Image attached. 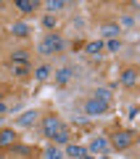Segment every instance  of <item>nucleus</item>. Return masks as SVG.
Returning <instances> with one entry per match:
<instances>
[{
    "label": "nucleus",
    "instance_id": "obj_1",
    "mask_svg": "<svg viewBox=\"0 0 140 159\" xmlns=\"http://www.w3.org/2000/svg\"><path fill=\"white\" fill-rule=\"evenodd\" d=\"M63 48V40L58 37V34H45L42 40H40V45H37V53H42V56H53V53H58Z\"/></svg>",
    "mask_w": 140,
    "mask_h": 159
},
{
    "label": "nucleus",
    "instance_id": "obj_2",
    "mask_svg": "<svg viewBox=\"0 0 140 159\" xmlns=\"http://www.w3.org/2000/svg\"><path fill=\"white\" fill-rule=\"evenodd\" d=\"M132 141H135V133H129V130H119V133L111 135V146L116 148V151H124Z\"/></svg>",
    "mask_w": 140,
    "mask_h": 159
},
{
    "label": "nucleus",
    "instance_id": "obj_3",
    "mask_svg": "<svg viewBox=\"0 0 140 159\" xmlns=\"http://www.w3.org/2000/svg\"><path fill=\"white\" fill-rule=\"evenodd\" d=\"M61 119L56 117V114H48V117H42V133H45V138H50L53 141V135H56L58 130H61Z\"/></svg>",
    "mask_w": 140,
    "mask_h": 159
},
{
    "label": "nucleus",
    "instance_id": "obj_4",
    "mask_svg": "<svg viewBox=\"0 0 140 159\" xmlns=\"http://www.w3.org/2000/svg\"><path fill=\"white\" fill-rule=\"evenodd\" d=\"M106 109H108V101H103V98H98V96L87 98V103H85V111H87L90 117H98V114H106Z\"/></svg>",
    "mask_w": 140,
    "mask_h": 159
},
{
    "label": "nucleus",
    "instance_id": "obj_5",
    "mask_svg": "<svg viewBox=\"0 0 140 159\" xmlns=\"http://www.w3.org/2000/svg\"><path fill=\"white\" fill-rule=\"evenodd\" d=\"M16 143H19V135L13 130H8V127L0 130V148H13Z\"/></svg>",
    "mask_w": 140,
    "mask_h": 159
},
{
    "label": "nucleus",
    "instance_id": "obj_6",
    "mask_svg": "<svg viewBox=\"0 0 140 159\" xmlns=\"http://www.w3.org/2000/svg\"><path fill=\"white\" fill-rule=\"evenodd\" d=\"M122 85L124 88H135L138 85V69H124L122 72Z\"/></svg>",
    "mask_w": 140,
    "mask_h": 159
},
{
    "label": "nucleus",
    "instance_id": "obj_7",
    "mask_svg": "<svg viewBox=\"0 0 140 159\" xmlns=\"http://www.w3.org/2000/svg\"><path fill=\"white\" fill-rule=\"evenodd\" d=\"M106 148H108L106 138H93V141H90V151L93 154H106Z\"/></svg>",
    "mask_w": 140,
    "mask_h": 159
},
{
    "label": "nucleus",
    "instance_id": "obj_8",
    "mask_svg": "<svg viewBox=\"0 0 140 159\" xmlns=\"http://www.w3.org/2000/svg\"><path fill=\"white\" fill-rule=\"evenodd\" d=\"M34 122H37V111H24L21 117H19V125L21 127H32Z\"/></svg>",
    "mask_w": 140,
    "mask_h": 159
},
{
    "label": "nucleus",
    "instance_id": "obj_9",
    "mask_svg": "<svg viewBox=\"0 0 140 159\" xmlns=\"http://www.w3.org/2000/svg\"><path fill=\"white\" fill-rule=\"evenodd\" d=\"M66 154H69V157H74V159H79L82 154H87V148L79 146V143H69V146H66Z\"/></svg>",
    "mask_w": 140,
    "mask_h": 159
},
{
    "label": "nucleus",
    "instance_id": "obj_10",
    "mask_svg": "<svg viewBox=\"0 0 140 159\" xmlns=\"http://www.w3.org/2000/svg\"><path fill=\"white\" fill-rule=\"evenodd\" d=\"M16 8H19L21 13H34L37 3H34V0H19V3H16Z\"/></svg>",
    "mask_w": 140,
    "mask_h": 159
},
{
    "label": "nucleus",
    "instance_id": "obj_11",
    "mask_svg": "<svg viewBox=\"0 0 140 159\" xmlns=\"http://www.w3.org/2000/svg\"><path fill=\"white\" fill-rule=\"evenodd\" d=\"M85 51H87V56H98V53L103 51V43H101V40H93V43L85 45Z\"/></svg>",
    "mask_w": 140,
    "mask_h": 159
},
{
    "label": "nucleus",
    "instance_id": "obj_12",
    "mask_svg": "<svg viewBox=\"0 0 140 159\" xmlns=\"http://www.w3.org/2000/svg\"><path fill=\"white\" fill-rule=\"evenodd\" d=\"M69 80H72V69H58L56 72V82L58 85H66Z\"/></svg>",
    "mask_w": 140,
    "mask_h": 159
},
{
    "label": "nucleus",
    "instance_id": "obj_13",
    "mask_svg": "<svg viewBox=\"0 0 140 159\" xmlns=\"http://www.w3.org/2000/svg\"><path fill=\"white\" fill-rule=\"evenodd\" d=\"M11 72L16 74V77H27V74H29V66H27V64H11Z\"/></svg>",
    "mask_w": 140,
    "mask_h": 159
},
{
    "label": "nucleus",
    "instance_id": "obj_14",
    "mask_svg": "<svg viewBox=\"0 0 140 159\" xmlns=\"http://www.w3.org/2000/svg\"><path fill=\"white\" fill-rule=\"evenodd\" d=\"M11 32L16 34V37H24V34L29 32V27H27V24H21V21H19V24H13V27H11Z\"/></svg>",
    "mask_w": 140,
    "mask_h": 159
},
{
    "label": "nucleus",
    "instance_id": "obj_15",
    "mask_svg": "<svg viewBox=\"0 0 140 159\" xmlns=\"http://www.w3.org/2000/svg\"><path fill=\"white\" fill-rule=\"evenodd\" d=\"M27 61H29L27 51H13V64H27Z\"/></svg>",
    "mask_w": 140,
    "mask_h": 159
},
{
    "label": "nucleus",
    "instance_id": "obj_16",
    "mask_svg": "<svg viewBox=\"0 0 140 159\" xmlns=\"http://www.w3.org/2000/svg\"><path fill=\"white\" fill-rule=\"evenodd\" d=\"M53 141H56V143H69V130H66V127H61V130L53 135Z\"/></svg>",
    "mask_w": 140,
    "mask_h": 159
},
{
    "label": "nucleus",
    "instance_id": "obj_17",
    "mask_svg": "<svg viewBox=\"0 0 140 159\" xmlns=\"http://www.w3.org/2000/svg\"><path fill=\"white\" fill-rule=\"evenodd\" d=\"M34 77H37V80H48V77H50V69H48V66H37V69H34Z\"/></svg>",
    "mask_w": 140,
    "mask_h": 159
},
{
    "label": "nucleus",
    "instance_id": "obj_18",
    "mask_svg": "<svg viewBox=\"0 0 140 159\" xmlns=\"http://www.w3.org/2000/svg\"><path fill=\"white\" fill-rule=\"evenodd\" d=\"M45 159H61V151H58L56 146H50L48 151H45Z\"/></svg>",
    "mask_w": 140,
    "mask_h": 159
},
{
    "label": "nucleus",
    "instance_id": "obj_19",
    "mask_svg": "<svg viewBox=\"0 0 140 159\" xmlns=\"http://www.w3.org/2000/svg\"><path fill=\"white\" fill-rule=\"evenodd\" d=\"M63 6H66L63 0H50V3H48V8H50V11H61Z\"/></svg>",
    "mask_w": 140,
    "mask_h": 159
},
{
    "label": "nucleus",
    "instance_id": "obj_20",
    "mask_svg": "<svg viewBox=\"0 0 140 159\" xmlns=\"http://www.w3.org/2000/svg\"><path fill=\"white\" fill-rule=\"evenodd\" d=\"M103 34H106V37H114V40H116V34H119V27H106V29H103Z\"/></svg>",
    "mask_w": 140,
    "mask_h": 159
},
{
    "label": "nucleus",
    "instance_id": "obj_21",
    "mask_svg": "<svg viewBox=\"0 0 140 159\" xmlns=\"http://www.w3.org/2000/svg\"><path fill=\"white\" fill-rule=\"evenodd\" d=\"M42 24H45V29H53V27H56V16H45Z\"/></svg>",
    "mask_w": 140,
    "mask_h": 159
},
{
    "label": "nucleus",
    "instance_id": "obj_22",
    "mask_svg": "<svg viewBox=\"0 0 140 159\" xmlns=\"http://www.w3.org/2000/svg\"><path fill=\"white\" fill-rule=\"evenodd\" d=\"M13 148H16L19 154H24V157H32V154H34L32 148H27V146H13Z\"/></svg>",
    "mask_w": 140,
    "mask_h": 159
},
{
    "label": "nucleus",
    "instance_id": "obj_23",
    "mask_svg": "<svg viewBox=\"0 0 140 159\" xmlns=\"http://www.w3.org/2000/svg\"><path fill=\"white\" fill-rule=\"evenodd\" d=\"M119 48H122V43H119V40H111V43H108V51H119Z\"/></svg>",
    "mask_w": 140,
    "mask_h": 159
},
{
    "label": "nucleus",
    "instance_id": "obj_24",
    "mask_svg": "<svg viewBox=\"0 0 140 159\" xmlns=\"http://www.w3.org/2000/svg\"><path fill=\"white\" fill-rule=\"evenodd\" d=\"M95 96H98V98H103V101H108V98H111V96H108V90H98Z\"/></svg>",
    "mask_w": 140,
    "mask_h": 159
},
{
    "label": "nucleus",
    "instance_id": "obj_25",
    "mask_svg": "<svg viewBox=\"0 0 140 159\" xmlns=\"http://www.w3.org/2000/svg\"><path fill=\"white\" fill-rule=\"evenodd\" d=\"M79 159H95V157H93V154H82Z\"/></svg>",
    "mask_w": 140,
    "mask_h": 159
},
{
    "label": "nucleus",
    "instance_id": "obj_26",
    "mask_svg": "<svg viewBox=\"0 0 140 159\" xmlns=\"http://www.w3.org/2000/svg\"><path fill=\"white\" fill-rule=\"evenodd\" d=\"M3 111H6V103H3V101H0V114H3Z\"/></svg>",
    "mask_w": 140,
    "mask_h": 159
},
{
    "label": "nucleus",
    "instance_id": "obj_27",
    "mask_svg": "<svg viewBox=\"0 0 140 159\" xmlns=\"http://www.w3.org/2000/svg\"><path fill=\"white\" fill-rule=\"evenodd\" d=\"M98 159H108V157H106V154H101V157H98Z\"/></svg>",
    "mask_w": 140,
    "mask_h": 159
}]
</instances>
